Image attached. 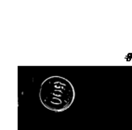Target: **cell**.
<instances>
[{"instance_id":"6da1fadb","label":"cell","mask_w":132,"mask_h":130,"mask_svg":"<svg viewBox=\"0 0 132 130\" xmlns=\"http://www.w3.org/2000/svg\"><path fill=\"white\" fill-rule=\"evenodd\" d=\"M75 99V88L65 77L52 75L41 83L39 99L46 109L55 112H61L73 105Z\"/></svg>"}]
</instances>
